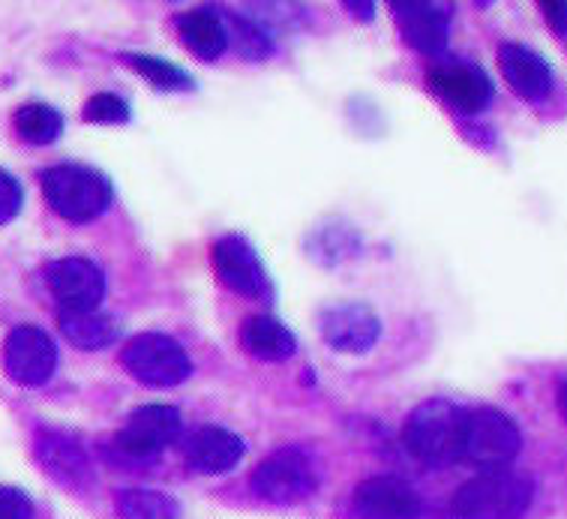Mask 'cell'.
<instances>
[{"mask_svg":"<svg viewBox=\"0 0 567 519\" xmlns=\"http://www.w3.org/2000/svg\"><path fill=\"white\" fill-rule=\"evenodd\" d=\"M498 66H502L505 82L514 87V94H519L528 103H540L553 91V70H549V63L537 52L526 49V45L505 42L498 49Z\"/></svg>","mask_w":567,"mask_h":519,"instance_id":"obj_14","label":"cell"},{"mask_svg":"<svg viewBox=\"0 0 567 519\" xmlns=\"http://www.w3.org/2000/svg\"><path fill=\"white\" fill-rule=\"evenodd\" d=\"M321 336L342 354H367L382 336L379 315L363 303H337L321 312Z\"/></svg>","mask_w":567,"mask_h":519,"instance_id":"obj_12","label":"cell"},{"mask_svg":"<svg viewBox=\"0 0 567 519\" xmlns=\"http://www.w3.org/2000/svg\"><path fill=\"white\" fill-rule=\"evenodd\" d=\"M235 37H238V49L247 54L249 61H258L261 54H268V49H270L268 40H265V37L256 31V28L244 24V21H238V33H235Z\"/></svg>","mask_w":567,"mask_h":519,"instance_id":"obj_27","label":"cell"},{"mask_svg":"<svg viewBox=\"0 0 567 519\" xmlns=\"http://www.w3.org/2000/svg\"><path fill=\"white\" fill-rule=\"evenodd\" d=\"M42 196L58 217L70 222H91L112 208V184L96 168L54 166L42 175Z\"/></svg>","mask_w":567,"mask_h":519,"instance_id":"obj_3","label":"cell"},{"mask_svg":"<svg viewBox=\"0 0 567 519\" xmlns=\"http://www.w3.org/2000/svg\"><path fill=\"white\" fill-rule=\"evenodd\" d=\"M468 412L447 399H430L417 405L405 424L403 442L414 459L426 466H447L463 459Z\"/></svg>","mask_w":567,"mask_h":519,"instance_id":"obj_1","label":"cell"},{"mask_svg":"<svg viewBox=\"0 0 567 519\" xmlns=\"http://www.w3.org/2000/svg\"><path fill=\"white\" fill-rule=\"evenodd\" d=\"M3 370L16 385L42 387L58 370V345L42 328L21 324L3 343Z\"/></svg>","mask_w":567,"mask_h":519,"instance_id":"obj_7","label":"cell"},{"mask_svg":"<svg viewBox=\"0 0 567 519\" xmlns=\"http://www.w3.org/2000/svg\"><path fill=\"white\" fill-rule=\"evenodd\" d=\"M393 15L400 21L405 42L421 54H439L447 45L451 24H447V10L435 3H421V0H403L393 3Z\"/></svg>","mask_w":567,"mask_h":519,"instance_id":"obj_16","label":"cell"},{"mask_svg":"<svg viewBox=\"0 0 567 519\" xmlns=\"http://www.w3.org/2000/svg\"><path fill=\"white\" fill-rule=\"evenodd\" d=\"M21 205H24V189L10 172L0 168V226H7L19 217Z\"/></svg>","mask_w":567,"mask_h":519,"instance_id":"obj_25","label":"cell"},{"mask_svg":"<svg viewBox=\"0 0 567 519\" xmlns=\"http://www.w3.org/2000/svg\"><path fill=\"white\" fill-rule=\"evenodd\" d=\"M558 408H561V417L567 421V382L561 385V391H558Z\"/></svg>","mask_w":567,"mask_h":519,"instance_id":"obj_29","label":"cell"},{"mask_svg":"<svg viewBox=\"0 0 567 519\" xmlns=\"http://www.w3.org/2000/svg\"><path fill=\"white\" fill-rule=\"evenodd\" d=\"M184 454L189 459V466L202 471V475H223V471L240 463L244 442L235 433L223 429V426H202L186 438Z\"/></svg>","mask_w":567,"mask_h":519,"instance_id":"obj_17","label":"cell"},{"mask_svg":"<svg viewBox=\"0 0 567 519\" xmlns=\"http://www.w3.org/2000/svg\"><path fill=\"white\" fill-rule=\"evenodd\" d=\"M430 84L456 112L475 115L493 100V79L477 63H439L430 70Z\"/></svg>","mask_w":567,"mask_h":519,"instance_id":"obj_13","label":"cell"},{"mask_svg":"<svg viewBox=\"0 0 567 519\" xmlns=\"http://www.w3.org/2000/svg\"><path fill=\"white\" fill-rule=\"evenodd\" d=\"M16 129L28 145H52L63 133V115L45 103H24L16 112Z\"/></svg>","mask_w":567,"mask_h":519,"instance_id":"obj_21","label":"cell"},{"mask_svg":"<svg viewBox=\"0 0 567 519\" xmlns=\"http://www.w3.org/2000/svg\"><path fill=\"white\" fill-rule=\"evenodd\" d=\"M45 282L61 312H96L105 298V273L82 256H66L45 268Z\"/></svg>","mask_w":567,"mask_h":519,"instance_id":"obj_8","label":"cell"},{"mask_svg":"<svg viewBox=\"0 0 567 519\" xmlns=\"http://www.w3.org/2000/svg\"><path fill=\"white\" fill-rule=\"evenodd\" d=\"M177 33H181V42L186 49L198 54L202 61H217L219 54L228 49L226 24L207 10L184 12L177 19Z\"/></svg>","mask_w":567,"mask_h":519,"instance_id":"obj_19","label":"cell"},{"mask_svg":"<svg viewBox=\"0 0 567 519\" xmlns=\"http://www.w3.org/2000/svg\"><path fill=\"white\" fill-rule=\"evenodd\" d=\"M37 459L45 468V475L61 487L73 492L93 487V463L87 450L58 429H42L37 436Z\"/></svg>","mask_w":567,"mask_h":519,"instance_id":"obj_11","label":"cell"},{"mask_svg":"<svg viewBox=\"0 0 567 519\" xmlns=\"http://www.w3.org/2000/svg\"><path fill=\"white\" fill-rule=\"evenodd\" d=\"M117 517L121 519H177L181 508L172 496L154 489H124L117 492Z\"/></svg>","mask_w":567,"mask_h":519,"instance_id":"obj_22","label":"cell"},{"mask_svg":"<svg viewBox=\"0 0 567 519\" xmlns=\"http://www.w3.org/2000/svg\"><path fill=\"white\" fill-rule=\"evenodd\" d=\"M214 268L226 289L238 291L244 298H268V270L252 250V243L240 235H228L214 247Z\"/></svg>","mask_w":567,"mask_h":519,"instance_id":"obj_10","label":"cell"},{"mask_svg":"<svg viewBox=\"0 0 567 519\" xmlns=\"http://www.w3.org/2000/svg\"><path fill=\"white\" fill-rule=\"evenodd\" d=\"M523 450V433L519 426L498 408H475L468 412L465 424L463 459L481 471H498L507 468Z\"/></svg>","mask_w":567,"mask_h":519,"instance_id":"obj_4","label":"cell"},{"mask_svg":"<svg viewBox=\"0 0 567 519\" xmlns=\"http://www.w3.org/2000/svg\"><path fill=\"white\" fill-rule=\"evenodd\" d=\"M240 345L258 361H286L298 349V340L279 319L252 315L240 328Z\"/></svg>","mask_w":567,"mask_h":519,"instance_id":"obj_18","label":"cell"},{"mask_svg":"<svg viewBox=\"0 0 567 519\" xmlns=\"http://www.w3.org/2000/svg\"><path fill=\"white\" fill-rule=\"evenodd\" d=\"M31 499L16 487H0V519H31Z\"/></svg>","mask_w":567,"mask_h":519,"instance_id":"obj_26","label":"cell"},{"mask_svg":"<svg viewBox=\"0 0 567 519\" xmlns=\"http://www.w3.org/2000/svg\"><path fill=\"white\" fill-rule=\"evenodd\" d=\"M540 10L556 31H567V3H544Z\"/></svg>","mask_w":567,"mask_h":519,"instance_id":"obj_28","label":"cell"},{"mask_svg":"<svg viewBox=\"0 0 567 519\" xmlns=\"http://www.w3.org/2000/svg\"><path fill=\"white\" fill-rule=\"evenodd\" d=\"M84 121L103 126H117L130 121V105L117 94H96L84 103Z\"/></svg>","mask_w":567,"mask_h":519,"instance_id":"obj_24","label":"cell"},{"mask_svg":"<svg viewBox=\"0 0 567 519\" xmlns=\"http://www.w3.org/2000/svg\"><path fill=\"white\" fill-rule=\"evenodd\" d=\"M535 484L519 471H481L454 496L456 519H519L532 505Z\"/></svg>","mask_w":567,"mask_h":519,"instance_id":"obj_2","label":"cell"},{"mask_svg":"<svg viewBox=\"0 0 567 519\" xmlns=\"http://www.w3.org/2000/svg\"><path fill=\"white\" fill-rule=\"evenodd\" d=\"M354 505L370 519H417L421 513V501L414 489L393 475L363 480L354 492Z\"/></svg>","mask_w":567,"mask_h":519,"instance_id":"obj_15","label":"cell"},{"mask_svg":"<svg viewBox=\"0 0 567 519\" xmlns=\"http://www.w3.org/2000/svg\"><path fill=\"white\" fill-rule=\"evenodd\" d=\"M316 468L300 447H282L252 471V489L270 505H298L316 492Z\"/></svg>","mask_w":567,"mask_h":519,"instance_id":"obj_6","label":"cell"},{"mask_svg":"<svg viewBox=\"0 0 567 519\" xmlns=\"http://www.w3.org/2000/svg\"><path fill=\"white\" fill-rule=\"evenodd\" d=\"M121 364L135 382L147 387H175L189 378L193 364L186 357L184 345L165 333H138L121 352Z\"/></svg>","mask_w":567,"mask_h":519,"instance_id":"obj_5","label":"cell"},{"mask_svg":"<svg viewBox=\"0 0 567 519\" xmlns=\"http://www.w3.org/2000/svg\"><path fill=\"white\" fill-rule=\"evenodd\" d=\"M181 436V412L175 405L151 403L135 408L124 429L114 438V447L130 459H151Z\"/></svg>","mask_w":567,"mask_h":519,"instance_id":"obj_9","label":"cell"},{"mask_svg":"<svg viewBox=\"0 0 567 519\" xmlns=\"http://www.w3.org/2000/svg\"><path fill=\"white\" fill-rule=\"evenodd\" d=\"M124 61L133 66L135 73L145 75L147 82L159 87V91H189L193 87V79L177 70L175 63L163 61V58H154V54H124Z\"/></svg>","mask_w":567,"mask_h":519,"instance_id":"obj_23","label":"cell"},{"mask_svg":"<svg viewBox=\"0 0 567 519\" xmlns=\"http://www.w3.org/2000/svg\"><path fill=\"white\" fill-rule=\"evenodd\" d=\"M61 331L82 352H100L121 333L112 315H100V312H61Z\"/></svg>","mask_w":567,"mask_h":519,"instance_id":"obj_20","label":"cell"}]
</instances>
